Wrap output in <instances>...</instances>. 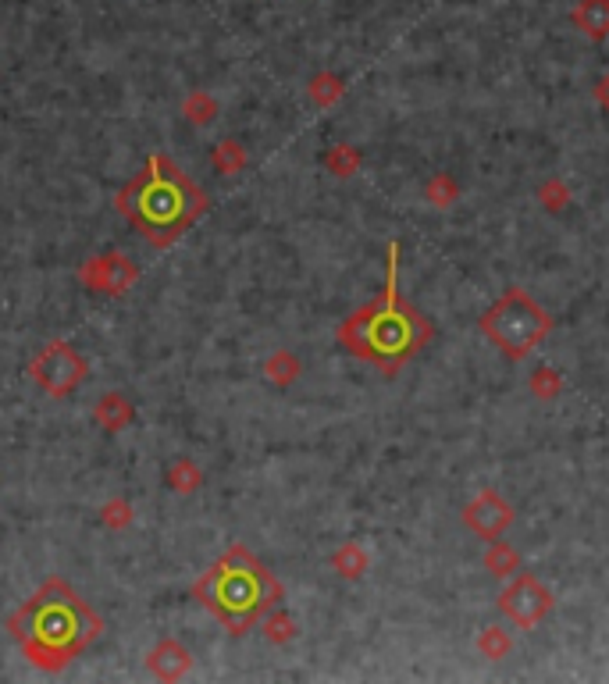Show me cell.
Returning <instances> with one entry per match:
<instances>
[{
  "mask_svg": "<svg viewBox=\"0 0 609 684\" xmlns=\"http://www.w3.org/2000/svg\"><path fill=\"white\" fill-rule=\"evenodd\" d=\"M431 328L414 307L399 303L396 296V264H389V285L374 303L357 310L346 325H342V342L346 350L357 357L371 360L378 367H399L406 357H414L428 342Z\"/></svg>",
  "mask_w": 609,
  "mask_h": 684,
  "instance_id": "6da1fadb",
  "label": "cell"
},
{
  "mask_svg": "<svg viewBox=\"0 0 609 684\" xmlns=\"http://www.w3.org/2000/svg\"><path fill=\"white\" fill-rule=\"evenodd\" d=\"M203 599L232 631H243L275 603L278 585L257 560H250L246 553H232L207 574Z\"/></svg>",
  "mask_w": 609,
  "mask_h": 684,
  "instance_id": "7a4b0ae2",
  "label": "cell"
},
{
  "mask_svg": "<svg viewBox=\"0 0 609 684\" xmlns=\"http://www.w3.org/2000/svg\"><path fill=\"white\" fill-rule=\"evenodd\" d=\"M549 328H553V318H549L524 289L503 293L485 310V318H481V332H485L488 342L510 360L528 357L538 342L549 335Z\"/></svg>",
  "mask_w": 609,
  "mask_h": 684,
  "instance_id": "3957f363",
  "label": "cell"
},
{
  "mask_svg": "<svg viewBox=\"0 0 609 684\" xmlns=\"http://www.w3.org/2000/svg\"><path fill=\"white\" fill-rule=\"evenodd\" d=\"M499 606H503V613L517 627H535L545 620V613L553 610V592H549L535 574H520V578L499 595Z\"/></svg>",
  "mask_w": 609,
  "mask_h": 684,
  "instance_id": "277c9868",
  "label": "cell"
},
{
  "mask_svg": "<svg viewBox=\"0 0 609 684\" xmlns=\"http://www.w3.org/2000/svg\"><path fill=\"white\" fill-rule=\"evenodd\" d=\"M143 218H147L154 228H164V225L175 228L189 218V200H186V193H182L179 179H171V175H168V182L157 179L154 186L143 193Z\"/></svg>",
  "mask_w": 609,
  "mask_h": 684,
  "instance_id": "5b68a950",
  "label": "cell"
},
{
  "mask_svg": "<svg viewBox=\"0 0 609 684\" xmlns=\"http://www.w3.org/2000/svg\"><path fill=\"white\" fill-rule=\"evenodd\" d=\"M463 524L471 531H478L481 538H496L513 524V510L503 503V496H496V492H481V496L463 510Z\"/></svg>",
  "mask_w": 609,
  "mask_h": 684,
  "instance_id": "8992f818",
  "label": "cell"
},
{
  "mask_svg": "<svg viewBox=\"0 0 609 684\" xmlns=\"http://www.w3.org/2000/svg\"><path fill=\"white\" fill-rule=\"evenodd\" d=\"M570 22L588 36V40H606L609 36V0H577Z\"/></svg>",
  "mask_w": 609,
  "mask_h": 684,
  "instance_id": "52a82bcc",
  "label": "cell"
},
{
  "mask_svg": "<svg viewBox=\"0 0 609 684\" xmlns=\"http://www.w3.org/2000/svg\"><path fill=\"white\" fill-rule=\"evenodd\" d=\"M485 563H488V570L503 574V570H510L513 563H517V556H513L506 546H492V549H488V556H485Z\"/></svg>",
  "mask_w": 609,
  "mask_h": 684,
  "instance_id": "ba28073f",
  "label": "cell"
},
{
  "mask_svg": "<svg viewBox=\"0 0 609 684\" xmlns=\"http://www.w3.org/2000/svg\"><path fill=\"white\" fill-rule=\"evenodd\" d=\"M595 97H599V104L609 111V75H602V79L595 82Z\"/></svg>",
  "mask_w": 609,
  "mask_h": 684,
  "instance_id": "9c48e42d",
  "label": "cell"
}]
</instances>
